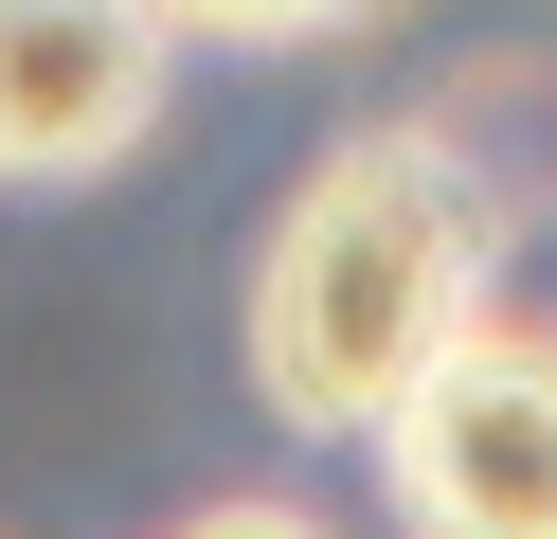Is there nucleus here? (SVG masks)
I'll use <instances>...</instances> for the list:
<instances>
[{
	"instance_id": "f257e3e1",
	"label": "nucleus",
	"mask_w": 557,
	"mask_h": 539,
	"mask_svg": "<svg viewBox=\"0 0 557 539\" xmlns=\"http://www.w3.org/2000/svg\"><path fill=\"white\" fill-rule=\"evenodd\" d=\"M485 270H504V216H485L468 144L432 126H342L288 180L252 252V395L288 431H396L449 359L485 342Z\"/></svg>"
},
{
	"instance_id": "f03ea898",
	"label": "nucleus",
	"mask_w": 557,
	"mask_h": 539,
	"mask_svg": "<svg viewBox=\"0 0 557 539\" xmlns=\"http://www.w3.org/2000/svg\"><path fill=\"white\" fill-rule=\"evenodd\" d=\"M396 539H557V342L485 323L396 431H377Z\"/></svg>"
},
{
	"instance_id": "7ed1b4c3",
	"label": "nucleus",
	"mask_w": 557,
	"mask_h": 539,
	"mask_svg": "<svg viewBox=\"0 0 557 539\" xmlns=\"http://www.w3.org/2000/svg\"><path fill=\"white\" fill-rule=\"evenodd\" d=\"M162 0H0V180L54 198V180L145 162L162 126Z\"/></svg>"
},
{
	"instance_id": "20e7f679",
	"label": "nucleus",
	"mask_w": 557,
	"mask_h": 539,
	"mask_svg": "<svg viewBox=\"0 0 557 539\" xmlns=\"http://www.w3.org/2000/svg\"><path fill=\"white\" fill-rule=\"evenodd\" d=\"M181 36H234V54H306V36H360V19H396V0H162Z\"/></svg>"
},
{
	"instance_id": "39448f33",
	"label": "nucleus",
	"mask_w": 557,
	"mask_h": 539,
	"mask_svg": "<svg viewBox=\"0 0 557 539\" xmlns=\"http://www.w3.org/2000/svg\"><path fill=\"white\" fill-rule=\"evenodd\" d=\"M181 539H324V522H288V503H198Z\"/></svg>"
}]
</instances>
